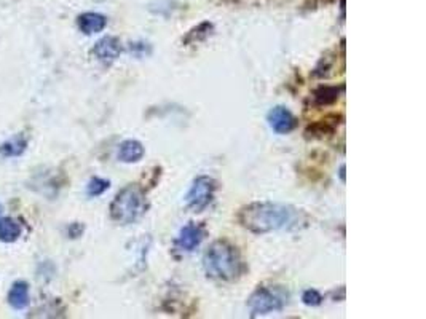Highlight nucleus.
<instances>
[{
	"label": "nucleus",
	"mask_w": 426,
	"mask_h": 319,
	"mask_svg": "<svg viewBox=\"0 0 426 319\" xmlns=\"http://www.w3.org/2000/svg\"><path fill=\"white\" fill-rule=\"evenodd\" d=\"M238 221L250 232L265 235L276 230L299 227L300 212L289 204L259 202L245 206L240 211Z\"/></svg>",
	"instance_id": "obj_1"
},
{
	"label": "nucleus",
	"mask_w": 426,
	"mask_h": 319,
	"mask_svg": "<svg viewBox=\"0 0 426 319\" xmlns=\"http://www.w3.org/2000/svg\"><path fill=\"white\" fill-rule=\"evenodd\" d=\"M302 302L309 306H318L323 302V295L319 294L316 289H306L304 295H302Z\"/></svg>",
	"instance_id": "obj_16"
},
{
	"label": "nucleus",
	"mask_w": 426,
	"mask_h": 319,
	"mask_svg": "<svg viewBox=\"0 0 426 319\" xmlns=\"http://www.w3.org/2000/svg\"><path fill=\"white\" fill-rule=\"evenodd\" d=\"M26 139L22 138V136H16V138L7 141V143L0 147V152H2L5 157H18L26 150Z\"/></svg>",
	"instance_id": "obj_13"
},
{
	"label": "nucleus",
	"mask_w": 426,
	"mask_h": 319,
	"mask_svg": "<svg viewBox=\"0 0 426 319\" xmlns=\"http://www.w3.org/2000/svg\"><path fill=\"white\" fill-rule=\"evenodd\" d=\"M339 93L340 88L337 86H321L315 93V101L319 105H329L339 99Z\"/></svg>",
	"instance_id": "obj_14"
},
{
	"label": "nucleus",
	"mask_w": 426,
	"mask_h": 319,
	"mask_svg": "<svg viewBox=\"0 0 426 319\" xmlns=\"http://www.w3.org/2000/svg\"><path fill=\"white\" fill-rule=\"evenodd\" d=\"M147 209L146 197L138 184L123 187L110 203V217L120 226H129L144 216Z\"/></svg>",
	"instance_id": "obj_3"
},
{
	"label": "nucleus",
	"mask_w": 426,
	"mask_h": 319,
	"mask_svg": "<svg viewBox=\"0 0 426 319\" xmlns=\"http://www.w3.org/2000/svg\"><path fill=\"white\" fill-rule=\"evenodd\" d=\"M216 181L209 176H198L186 195V203L195 212L205 211L214 200Z\"/></svg>",
	"instance_id": "obj_5"
},
{
	"label": "nucleus",
	"mask_w": 426,
	"mask_h": 319,
	"mask_svg": "<svg viewBox=\"0 0 426 319\" xmlns=\"http://www.w3.org/2000/svg\"><path fill=\"white\" fill-rule=\"evenodd\" d=\"M206 275L219 281H233L241 275L243 262L236 247L226 240L212 243L203 256Z\"/></svg>",
	"instance_id": "obj_2"
},
{
	"label": "nucleus",
	"mask_w": 426,
	"mask_h": 319,
	"mask_svg": "<svg viewBox=\"0 0 426 319\" xmlns=\"http://www.w3.org/2000/svg\"><path fill=\"white\" fill-rule=\"evenodd\" d=\"M144 145H142L139 141L136 139H128L123 141L120 144V149H118V160L123 163H136L144 157Z\"/></svg>",
	"instance_id": "obj_10"
},
{
	"label": "nucleus",
	"mask_w": 426,
	"mask_h": 319,
	"mask_svg": "<svg viewBox=\"0 0 426 319\" xmlns=\"http://www.w3.org/2000/svg\"><path fill=\"white\" fill-rule=\"evenodd\" d=\"M77 25H79V29L82 32L86 35H91V34H98L101 31H104L105 25H108V20H105V16H103V15L88 11V13L79 16Z\"/></svg>",
	"instance_id": "obj_9"
},
{
	"label": "nucleus",
	"mask_w": 426,
	"mask_h": 319,
	"mask_svg": "<svg viewBox=\"0 0 426 319\" xmlns=\"http://www.w3.org/2000/svg\"><path fill=\"white\" fill-rule=\"evenodd\" d=\"M340 177H342V181H345V167L340 168Z\"/></svg>",
	"instance_id": "obj_17"
},
{
	"label": "nucleus",
	"mask_w": 426,
	"mask_h": 319,
	"mask_svg": "<svg viewBox=\"0 0 426 319\" xmlns=\"http://www.w3.org/2000/svg\"><path fill=\"white\" fill-rule=\"evenodd\" d=\"M22 228L15 219L2 217L0 219V241L4 243H13L21 236Z\"/></svg>",
	"instance_id": "obj_12"
},
{
	"label": "nucleus",
	"mask_w": 426,
	"mask_h": 319,
	"mask_svg": "<svg viewBox=\"0 0 426 319\" xmlns=\"http://www.w3.org/2000/svg\"><path fill=\"white\" fill-rule=\"evenodd\" d=\"M206 236V230L203 226L195 222H188L187 226L181 228L179 236L176 238V247L182 252H192L203 243Z\"/></svg>",
	"instance_id": "obj_6"
},
{
	"label": "nucleus",
	"mask_w": 426,
	"mask_h": 319,
	"mask_svg": "<svg viewBox=\"0 0 426 319\" xmlns=\"http://www.w3.org/2000/svg\"><path fill=\"white\" fill-rule=\"evenodd\" d=\"M120 53H122L120 40L117 37H110V35L98 40L93 48V55L96 56L98 61H101L103 64H112L114 61H117Z\"/></svg>",
	"instance_id": "obj_8"
},
{
	"label": "nucleus",
	"mask_w": 426,
	"mask_h": 319,
	"mask_svg": "<svg viewBox=\"0 0 426 319\" xmlns=\"http://www.w3.org/2000/svg\"><path fill=\"white\" fill-rule=\"evenodd\" d=\"M8 302L15 310H25L29 305V286L25 281H16L8 292Z\"/></svg>",
	"instance_id": "obj_11"
},
{
	"label": "nucleus",
	"mask_w": 426,
	"mask_h": 319,
	"mask_svg": "<svg viewBox=\"0 0 426 319\" xmlns=\"http://www.w3.org/2000/svg\"><path fill=\"white\" fill-rule=\"evenodd\" d=\"M289 294L283 287H259L247 300L251 316L269 315L273 311H281L288 305Z\"/></svg>",
	"instance_id": "obj_4"
},
{
	"label": "nucleus",
	"mask_w": 426,
	"mask_h": 319,
	"mask_svg": "<svg viewBox=\"0 0 426 319\" xmlns=\"http://www.w3.org/2000/svg\"><path fill=\"white\" fill-rule=\"evenodd\" d=\"M267 120L270 128L278 134L291 133L295 125H297L291 110L283 108V105H276V108L271 109L267 115Z\"/></svg>",
	"instance_id": "obj_7"
},
{
	"label": "nucleus",
	"mask_w": 426,
	"mask_h": 319,
	"mask_svg": "<svg viewBox=\"0 0 426 319\" xmlns=\"http://www.w3.org/2000/svg\"><path fill=\"white\" fill-rule=\"evenodd\" d=\"M109 187H110L109 181L101 179V177H93L86 185V193L90 195V197H99V195H103Z\"/></svg>",
	"instance_id": "obj_15"
},
{
	"label": "nucleus",
	"mask_w": 426,
	"mask_h": 319,
	"mask_svg": "<svg viewBox=\"0 0 426 319\" xmlns=\"http://www.w3.org/2000/svg\"><path fill=\"white\" fill-rule=\"evenodd\" d=\"M0 212H2V206H0Z\"/></svg>",
	"instance_id": "obj_18"
}]
</instances>
